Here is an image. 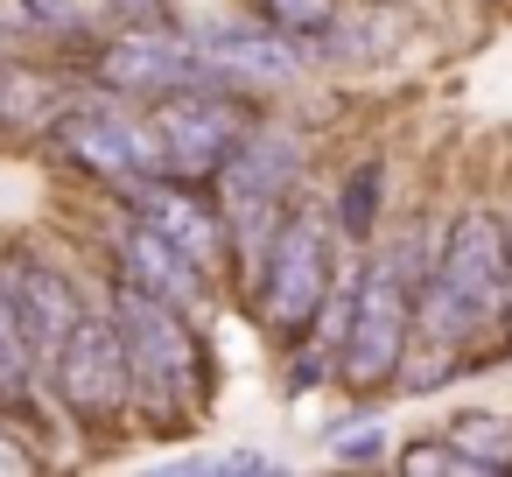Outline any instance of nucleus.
<instances>
[{"instance_id":"f257e3e1","label":"nucleus","mask_w":512,"mask_h":477,"mask_svg":"<svg viewBox=\"0 0 512 477\" xmlns=\"http://www.w3.org/2000/svg\"><path fill=\"white\" fill-rule=\"evenodd\" d=\"M120 330L127 351V379H134V428L141 435H190L211 400H218V344L197 323V309H176L120 274H106V302H99Z\"/></svg>"},{"instance_id":"f03ea898","label":"nucleus","mask_w":512,"mask_h":477,"mask_svg":"<svg viewBox=\"0 0 512 477\" xmlns=\"http://www.w3.org/2000/svg\"><path fill=\"white\" fill-rule=\"evenodd\" d=\"M435 253V225H400L393 239L379 232L351 260V323L337 344V386L365 407L400 393V372L414 358V281Z\"/></svg>"},{"instance_id":"7ed1b4c3","label":"nucleus","mask_w":512,"mask_h":477,"mask_svg":"<svg viewBox=\"0 0 512 477\" xmlns=\"http://www.w3.org/2000/svg\"><path fill=\"white\" fill-rule=\"evenodd\" d=\"M302 176H309V134L281 113L260 106V120L246 127V141L225 155V169L211 176V197H218V218H225V281L232 295L246 288V274L260 267L274 225L288 218V204L302 197Z\"/></svg>"},{"instance_id":"20e7f679","label":"nucleus","mask_w":512,"mask_h":477,"mask_svg":"<svg viewBox=\"0 0 512 477\" xmlns=\"http://www.w3.org/2000/svg\"><path fill=\"white\" fill-rule=\"evenodd\" d=\"M344 253H351V246L337 239L330 204L302 190V197L288 204V218L274 225V239H267L260 267H253V274H246V288H239L246 323H260V330L274 337V351H281V344H295V337H309V330H316V316H323V302H330V288H337V274L351 267Z\"/></svg>"},{"instance_id":"39448f33","label":"nucleus","mask_w":512,"mask_h":477,"mask_svg":"<svg viewBox=\"0 0 512 477\" xmlns=\"http://www.w3.org/2000/svg\"><path fill=\"white\" fill-rule=\"evenodd\" d=\"M43 141H50V155H57L71 176L99 183L106 197H113V190H134L141 176L162 169V155H155V127H148V106L113 99V92H99V85L78 92V99H64V106L43 120Z\"/></svg>"},{"instance_id":"423d86ee","label":"nucleus","mask_w":512,"mask_h":477,"mask_svg":"<svg viewBox=\"0 0 512 477\" xmlns=\"http://www.w3.org/2000/svg\"><path fill=\"white\" fill-rule=\"evenodd\" d=\"M43 393L92 442L113 435V428H134V379H127V351H120V330H113L106 309H92L57 344V358L43 365Z\"/></svg>"},{"instance_id":"0eeeda50","label":"nucleus","mask_w":512,"mask_h":477,"mask_svg":"<svg viewBox=\"0 0 512 477\" xmlns=\"http://www.w3.org/2000/svg\"><path fill=\"white\" fill-rule=\"evenodd\" d=\"M85 85L113 92V99H134V106H155L169 92H190V85H225L211 71V57L190 43V29L169 15V22H134V29H113L85 50ZM232 92V85H225Z\"/></svg>"},{"instance_id":"6e6552de","label":"nucleus","mask_w":512,"mask_h":477,"mask_svg":"<svg viewBox=\"0 0 512 477\" xmlns=\"http://www.w3.org/2000/svg\"><path fill=\"white\" fill-rule=\"evenodd\" d=\"M267 99L253 92H225V85H190V92H169L148 106V127H155V155H162V176H183V183H211L225 169V155L246 141V127L260 120Z\"/></svg>"},{"instance_id":"1a4fd4ad","label":"nucleus","mask_w":512,"mask_h":477,"mask_svg":"<svg viewBox=\"0 0 512 477\" xmlns=\"http://www.w3.org/2000/svg\"><path fill=\"white\" fill-rule=\"evenodd\" d=\"M183 22V15H176ZM190 29V43L211 57V71L232 85V92H253V99H267V92H281V85H295L302 71H309V57H302V43L295 36H281L274 22H260L253 8H239V15H197V22H183Z\"/></svg>"},{"instance_id":"9d476101","label":"nucleus","mask_w":512,"mask_h":477,"mask_svg":"<svg viewBox=\"0 0 512 477\" xmlns=\"http://www.w3.org/2000/svg\"><path fill=\"white\" fill-rule=\"evenodd\" d=\"M106 274H120V281H134V288H148V295H162V302H176V309H204L211 295H218V274L211 267H197L162 225H148V218H134V211H113V225H106Z\"/></svg>"},{"instance_id":"9b49d317","label":"nucleus","mask_w":512,"mask_h":477,"mask_svg":"<svg viewBox=\"0 0 512 477\" xmlns=\"http://www.w3.org/2000/svg\"><path fill=\"white\" fill-rule=\"evenodd\" d=\"M0 288L15 295V309H22V323H29L36 351H43V365H50L57 344L99 309V302L78 288V274H71L50 246H8V253H0Z\"/></svg>"},{"instance_id":"f8f14e48","label":"nucleus","mask_w":512,"mask_h":477,"mask_svg":"<svg viewBox=\"0 0 512 477\" xmlns=\"http://www.w3.org/2000/svg\"><path fill=\"white\" fill-rule=\"evenodd\" d=\"M323 204H330L337 239H344L351 253H365V246L386 232V211H393V162H386L379 148H365V155L337 176V190H330Z\"/></svg>"},{"instance_id":"ddd939ff","label":"nucleus","mask_w":512,"mask_h":477,"mask_svg":"<svg viewBox=\"0 0 512 477\" xmlns=\"http://www.w3.org/2000/svg\"><path fill=\"white\" fill-rule=\"evenodd\" d=\"M43 407H50V393H43V351H36L15 295L0 288V414L15 421V414H43Z\"/></svg>"},{"instance_id":"4468645a","label":"nucleus","mask_w":512,"mask_h":477,"mask_svg":"<svg viewBox=\"0 0 512 477\" xmlns=\"http://www.w3.org/2000/svg\"><path fill=\"white\" fill-rule=\"evenodd\" d=\"M442 435L456 442V456H463L477 477L512 470V421H505V414H491V407H456V414L442 421Z\"/></svg>"},{"instance_id":"2eb2a0df","label":"nucleus","mask_w":512,"mask_h":477,"mask_svg":"<svg viewBox=\"0 0 512 477\" xmlns=\"http://www.w3.org/2000/svg\"><path fill=\"white\" fill-rule=\"evenodd\" d=\"M323 449L337 463H393V435H386V421L365 400H358V414H344V421L323 428Z\"/></svg>"},{"instance_id":"dca6fc26","label":"nucleus","mask_w":512,"mask_h":477,"mask_svg":"<svg viewBox=\"0 0 512 477\" xmlns=\"http://www.w3.org/2000/svg\"><path fill=\"white\" fill-rule=\"evenodd\" d=\"M316 386H337V351L316 337L281 344V400H309Z\"/></svg>"},{"instance_id":"f3484780","label":"nucleus","mask_w":512,"mask_h":477,"mask_svg":"<svg viewBox=\"0 0 512 477\" xmlns=\"http://www.w3.org/2000/svg\"><path fill=\"white\" fill-rule=\"evenodd\" d=\"M246 8H253L260 22H274L281 36H295V43H316V36L337 22V8H344V0H246Z\"/></svg>"},{"instance_id":"a211bd4d","label":"nucleus","mask_w":512,"mask_h":477,"mask_svg":"<svg viewBox=\"0 0 512 477\" xmlns=\"http://www.w3.org/2000/svg\"><path fill=\"white\" fill-rule=\"evenodd\" d=\"M393 470H400V477H449V470H470V463H463L456 442L435 428V435H407V442H393Z\"/></svg>"},{"instance_id":"6ab92c4d","label":"nucleus","mask_w":512,"mask_h":477,"mask_svg":"<svg viewBox=\"0 0 512 477\" xmlns=\"http://www.w3.org/2000/svg\"><path fill=\"white\" fill-rule=\"evenodd\" d=\"M211 477H281V456H267V449H218V463H211Z\"/></svg>"},{"instance_id":"aec40b11","label":"nucleus","mask_w":512,"mask_h":477,"mask_svg":"<svg viewBox=\"0 0 512 477\" xmlns=\"http://www.w3.org/2000/svg\"><path fill=\"white\" fill-rule=\"evenodd\" d=\"M22 57H29V43H22L8 22H0V71H8V64H22Z\"/></svg>"},{"instance_id":"412c9836","label":"nucleus","mask_w":512,"mask_h":477,"mask_svg":"<svg viewBox=\"0 0 512 477\" xmlns=\"http://www.w3.org/2000/svg\"><path fill=\"white\" fill-rule=\"evenodd\" d=\"M505 232H512V211H505Z\"/></svg>"}]
</instances>
